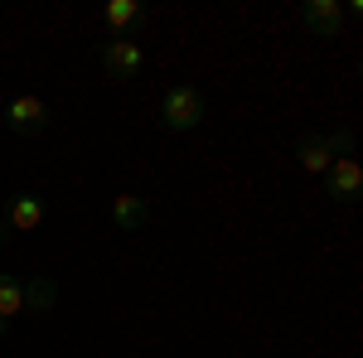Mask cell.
Masks as SVG:
<instances>
[{
	"label": "cell",
	"instance_id": "7c38bea8",
	"mask_svg": "<svg viewBox=\"0 0 363 358\" xmlns=\"http://www.w3.org/2000/svg\"><path fill=\"white\" fill-rule=\"evenodd\" d=\"M5 237H10V223H5V218H0V242H5Z\"/></svg>",
	"mask_w": 363,
	"mask_h": 358
},
{
	"label": "cell",
	"instance_id": "5b68a950",
	"mask_svg": "<svg viewBox=\"0 0 363 358\" xmlns=\"http://www.w3.org/2000/svg\"><path fill=\"white\" fill-rule=\"evenodd\" d=\"M0 218L10 223V233H34L39 223H44V203L34 198V194H15L10 203H5V213Z\"/></svg>",
	"mask_w": 363,
	"mask_h": 358
},
{
	"label": "cell",
	"instance_id": "277c9868",
	"mask_svg": "<svg viewBox=\"0 0 363 358\" xmlns=\"http://www.w3.org/2000/svg\"><path fill=\"white\" fill-rule=\"evenodd\" d=\"M102 68L112 73V78H136L140 73V44H131V39H112L107 49H102Z\"/></svg>",
	"mask_w": 363,
	"mask_h": 358
},
{
	"label": "cell",
	"instance_id": "6da1fadb",
	"mask_svg": "<svg viewBox=\"0 0 363 358\" xmlns=\"http://www.w3.org/2000/svg\"><path fill=\"white\" fill-rule=\"evenodd\" d=\"M203 111H208V102H203V92L189 83L169 87L165 102H160V121H165V131H194L199 121H203Z\"/></svg>",
	"mask_w": 363,
	"mask_h": 358
},
{
	"label": "cell",
	"instance_id": "30bf717a",
	"mask_svg": "<svg viewBox=\"0 0 363 358\" xmlns=\"http://www.w3.org/2000/svg\"><path fill=\"white\" fill-rule=\"evenodd\" d=\"M296 160H301L306 169H315V174H325L335 155H330V145H325V136H306V140H301V150H296Z\"/></svg>",
	"mask_w": 363,
	"mask_h": 358
},
{
	"label": "cell",
	"instance_id": "8fae6325",
	"mask_svg": "<svg viewBox=\"0 0 363 358\" xmlns=\"http://www.w3.org/2000/svg\"><path fill=\"white\" fill-rule=\"evenodd\" d=\"M140 15H145V10H140L136 0H112V5H107V25L116 29V39H121V29H131V25H136Z\"/></svg>",
	"mask_w": 363,
	"mask_h": 358
},
{
	"label": "cell",
	"instance_id": "8992f818",
	"mask_svg": "<svg viewBox=\"0 0 363 358\" xmlns=\"http://www.w3.org/2000/svg\"><path fill=\"white\" fill-rule=\"evenodd\" d=\"M301 20H306V29L325 34V39H335L339 25H344V10H339L335 0H310L306 10H301Z\"/></svg>",
	"mask_w": 363,
	"mask_h": 358
},
{
	"label": "cell",
	"instance_id": "ba28073f",
	"mask_svg": "<svg viewBox=\"0 0 363 358\" xmlns=\"http://www.w3.org/2000/svg\"><path fill=\"white\" fill-rule=\"evenodd\" d=\"M20 310H25V281L0 272V334L10 330V315H20Z\"/></svg>",
	"mask_w": 363,
	"mask_h": 358
},
{
	"label": "cell",
	"instance_id": "7a4b0ae2",
	"mask_svg": "<svg viewBox=\"0 0 363 358\" xmlns=\"http://www.w3.org/2000/svg\"><path fill=\"white\" fill-rule=\"evenodd\" d=\"M5 126H10L15 136H39V131L49 126V107H44L39 97L20 92V97H10V102H5Z\"/></svg>",
	"mask_w": 363,
	"mask_h": 358
},
{
	"label": "cell",
	"instance_id": "9c48e42d",
	"mask_svg": "<svg viewBox=\"0 0 363 358\" xmlns=\"http://www.w3.org/2000/svg\"><path fill=\"white\" fill-rule=\"evenodd\" d=\"M54 301H58V286L49 281V276H34V281H25V310L44 315V310H54Z\"/></svg>",
	"mask_w": 363,
	"mask_h": 358
},
{
	"label": "cell",
	"instance_id": "3957f363",
	"mask_svg": "<svg viewBox=\"0 0 363 358\" xmlns=\"http://www.w3.org/2000/svg\"><path fill=\"white\" fill-rule=\"evenodd\" d=\"M325 189L335 194L339 203H354L363 194V165L354 160V155H344V160H330V169H325Z\"/></svg>",
	"mask_w": 363,
	"mask_h": 358
},
{
	"label": "cell",
	"instance_id": "52a82bcc",
	"mask_svg": "<svg viewBox=\"0 0 363 358\" xmlns=\"http://www.w3.org/2000/svg\"><path fill=\"white\" fill-rule=\"evenodd\" d=\"M145 218H150L145 198H136V194H116V198H112V223L121 228V233H140Z\"/></svg>",
	"mask_w": 363,
	"mask_h": 358
}]
</instances>
